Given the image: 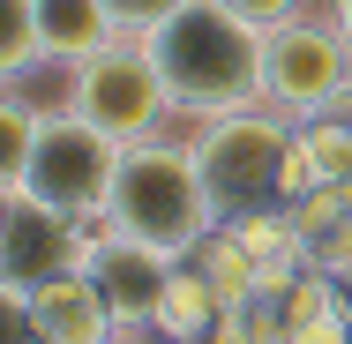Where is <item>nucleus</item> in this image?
<instances>
[{"mask_svg": "<svg viewBox=\"0 0 352 344\" xmlns=\"http://www.w3.org/2000/svg\"><path fill=\"white\" fill-rule=\"evenodd\" d=\"M142 45H150V60L165 75L173 120H188V128L263 105V30L248 15H232L225 0L173 8Z\"/></svg>", "mask_w": 352, "mask_h": 344, "instance_id": "f257e3e1", "label": "nucleus"}, {"mask_svg": "<svg viewBox=\"0 0 352 344\" xmlns=\"http://www.w3.org/2000/svg\"><path fill=\"white\" fill-rule=\"evenodd\" d=\"M105 217H113V232L150 240V247H165L180 262L225 225L210 180H203V157H195L188 135L128 142L120 150V172H113V195H105Z\"/></svg>", "mask_w": 352, "mask_h": 344, "instance_id": "f03ea898", "label": "nucleus"}, {"mask_svg": "<svg viewBox=\"0 0 352 344\" xmlns=\"http://www.w3.org/2000/svg\"><path fill=\"white\" fill-rule=\"evenodd\" d=\"M292 120L270 105H248V113H225L188 128L195 157H203V180L217 195V217H248V209L285 203V157H292Z\"/></svg>", "mask_w": 352, "mask_h": 344, "instance_id": "7ed1b4c3", "label": "nucleus"}, {"mask_svg": "<svg viewBox=\"0 0 352 344\" xmlns=\"http://www.w3.org/2000/svg\"><path fill=\"white\" fill-rule=\"evenodd\" d=\"M352 90V38L338 30L330 8H307L278 30H263V105L285 113L292 128L330 113Z\"/></svg>", "mask_w": 352, "mask_h": 344, "instance_id": "20e7f679", "label": "nucleus"}, {"mask_svg": "<svg viewBox=\"0 0 352 344\" xmlns=\"http://www.w3.org/2000/svg\"><path fill=\"white\" fill-rule=\"evenodd\" d=\"M68 113H82L90 128H105L113 142H150L165 135V120H173V98H165V75L150 60V45L142 38H113V45H98L90 60H75L68 68V98H60Z\"/></svg>", "mask_w": 352, "mask_h": 344, "instance_id": "39448f33", "label": "nucleus"}, {"mask_svg": "<svg viewBox=\"0 0 352 344\" xmlns=\"http://www.w3.org/2000/svg\"><path fill=\"white\" fill-rule=\"evenodd\" d=\"M120 150H128V142H113L105 128H90L82 113L53 105V113L38 120V150H30L23 180H8V187H23V195H38V203L68 209V217H98L105 195H113Z\"/></svg>", "mask_w": 352, "mask_h": 344, "instance_id": "423d86ee", "label": "nucleus"}, {"mask_svg": "<svg viewBox=\"0 0 352 344\" xmlns=\"http://www.w3.org/2000/svg\"><path fill=\"white\" fill-rule=\"evenodd\" d=\"M60 270H82V217L38 203L23 187H0V307L30 299Z\"/></svg>", "mask_w": 352, "mask_h": 344, "instance_id": "0eeeda50", "label": "nucleus"}, {"mask_svg": "<svg viewBox=\"0 0 352 344\" xmlns=\"http://www.w3.org/2000/svg\"><path fill=\"white\" fill-rule=\"evenodd\" d=\"M173 270H180V255H165V247H150V240L113 232L105 209L82 217V277L105 292L113 322L150 330V322H157V299H165V284H173Z\"/></svg>", "mask_w": 352, "mask_h": 344, "instance_id": "6e6552de", "label": "nucleus"}, {"mask_svg": "<svg viewBox=\"0 0 352 344\" xmlns=\"http://www.w3.org/2000/svg\"><path fill=\"white\" fill-rule=\"evenodd\" d=\"M30 322H38V337L45 344H98V337H113L120 322H113V307H105V292L90 284L82 270H60V277H45L30 299H15Z\"/></svg>", "mask_w": 352, "mask_h": 344, "instance_id": "1a4fd4ad", "label": "nucleus"}, {"mask_svg": "<svg viewBox=\"0 0 352 344\" xmlns=\"http://www.w3.org/2000/svg\"><path fill=\"white\" fill-rule=\"evenodd\" d=\"M113 38H120V23H113L105 0H38V45H45L53 68L90 60V53L113 45Z\"/></svg>", "mask_w": 352, "mask_h": 344, "instance_id": "9d476101", "label": "nucleus"}, {"mask_svg": "<svg viewBox=\"0 0 352 344\" xmlns=\"http://www.w3.org/2000/svg\"><path fill=\"white\" fill-rule=\"evenodd\" d=\"M217 314H225V299H217V284L195 262H180L173 270V284H165V299H157V344H203L217 330Z\"/></svg>", "mask_w": 352, "mask_h": 344, "instance_id": "9b49d317", "label": "nucleus"}, {"mask_svg": "<svg viewBox=\"0 0 352 344\" xmlns=\"http://www.w3.org/2000/svg\"><path fill=\"white\" fill-rule=\"evenodd\" d=\"M188 262H195V270L217 284V299H225V307L255 299V284H263V262H255V255L232 240V225H217V232L203 240V247H195V255H188Z\"/></svg>", "mask_w": 352, "mask_h": 344, "instance_id": "f8f14e48", "label": "nucleus"}, {"mask_svg": "<svg viewBox=\"0 0 352 344\" xmlns=\"http://www.w3.org/2000/svg\"><path fill=\"white\" fill-rule=\"evenodd\" d=\"M300 150L315 157V180H338V187H352V90L330 105V113L300 120Z\"/></svg>", "mask_w": 352, "mask_h": 344, "instance_id": "ddd939ff", "label": "nucleus"}, {"mask_svg": "<svg viewBox=\"0 0 352 344\" xmlns=\"http://www.w3.org/2000/svg\"><path fill=\"white\" fill-rule=\"evenodd\" d=\"M38 120H45V113L8 82V98H0V187L23 180V165H30V150H38Z\"/></svg>", "mask_w": 352, "mask_h": 344, "instance_id": "4468645a", "label": "nucleus"}, {"mask_svg": "<svg viewBox=\"0 0 352 344\" xmlns=\"http://www.w3.org/2000/svg\"><path fill=\"white\" fill-rule=\"evenodd\" d=\"M38 60H45V45H38V0H0V68H8V82H23Z\"/></svg>", "mask_w": 352, "mask_h": 344, "instance_id": "2eb2a0df", "label": "nucleus"}, {"mask_svg": "<svg viewBox=\"0 0 352 344\" xmlns=\"http://www.w3.org/2000/svg\"><path fill=\"white\" fill-rule=\"evenodd\" d=\"M307 262L330 270V277H352V209H345V217H330V225L307 240Z\"/></svg>", "mask_w": 352, "mask_h": 344, "instance_id": "dca6fc26", "label": "nucleus"}, {"mask_svg": "<svg viewBox=\"0 0 352 344\" xmlns=\"http://www.w3.org/2000/svg\"><path fill=\"white\" fill-rule=\"evenodd\" d=\"M105 8H113V23H120L128 38H150V30H157L173 8H188V0H105Z\"/></svg>", "mask_w": 352, "mask_h": 344, "instance_id": "f3484780", "label": "nucleus"}, {"mask_svg": "<svg viewBox=\"0 0 352 344\" xmlns=\"http://www.w3.org/2000/svg\"><path fill=\"white\" fill-rule=\"evenodd\" d=\"M232 15H248L255 30H278V23H292V15H307L315 0H225Z\"/></svg>", "mask_w": 352, "mask_h": 344, "instance_id": "a211bd4d", "label": "nucleus"}, {"mask_svg": "<svg viewBox=\"0 0 352 344\" xmlns=\"http://www.w3.org/2000/svg\"><path fill=\"white\" fill-rule=\"evenodd\" d=\"M8 344H45V337H38V322H30L23 307H8Z\"/></svg>", "mask_w": 352, "mask_h": 344, "instance_id": "6ab92c4d", "label": "nucleus"}, {"mask_svg": "<svg viewBox=\"0 0 352 344\" xmlns=\"http://www.w3.org/2000/svg\"><path fill=\"white\" fill-rule=\"evenodd\" d=\"M150 337H157V330H128V322H120L113 337H98V344H150Z\"/></svg>", "mask_w": 352, "mask_h": 344, "instance_id": "aec40b11", "label": "nucleus"}, {"mask_svg": "<svg viewBox=\"0 0 352 344\" xmlns=\"http://www.w3.org/2000/svg\"><path fill=\"white\" fill-rule=\"evenodd\" d=\"M322 8L338 15V30H345V38H352V0H322Z\"/></svg>", "mask_w": 352, "mask_h": 344, "instance_id": "412c9836", "label": "nucleus"}, {"mask_svg": "<svg viewBox=\"0 0 352 344\" xmlns=\"http://www.w3.org/2000/svg\"><path fill=\"white\" fill-rule=\"evenodd\" d=\"M345 292H352V277H345Z\"/></svg>", "mask_w": 352, "mask_h": 344, "instance_id": "4be33fe9", "label": "nucleus"}]
</instances>
